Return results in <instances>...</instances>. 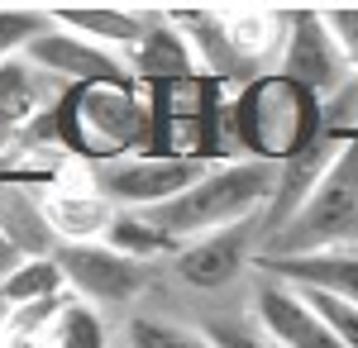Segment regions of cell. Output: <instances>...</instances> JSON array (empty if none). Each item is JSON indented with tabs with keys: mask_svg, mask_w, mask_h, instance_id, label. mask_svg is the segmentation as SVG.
Segmentation results:
<instances>
[{
	"mask_svg": "<svg viewBox=\"0 0 358 348\" xmlns=\"http://www.w3.org/2000/svg\"><path fill=\"white\" fill-rule=\"evenodd\" d=\"M24 57L38 67V72H48L53 81L62 86H96V81H134V67H129V57L110 53V48H101V43H91L82 34H72V29H48V34H38L34 43L24 48Z\"/></svg>",
	"mask_w": 358,
	"mask_h": 348,
	"instance_id": "cell-9",
	"label": "cell"
},
{
	"mask_svg": "<svg viewBox=\"0 0 358 348\" xmlns=\"http://www.w3.org/2000/svg\"><path fill=\"white\" fill-rule=\"evenodd\" d=\"M354 224H358V143L334 162V172L320 182V191L306 201L301 210L292 215V224L258 243L253 263H277V258H306V253L344 248Z\"/></svg>",
	"mask_w": 358,
	"mask_h": 348,
	"instance_id": "cell-5",
	"label": "cell"
},
{
	"mask_svg": "<svg viewBox=\"0 0 358 348\" xmlns=\"http://www.w3.org/2000/svg\"><path fill=\"white\" fill-rule=\"evenodd\" d=\"M325 24L334 29V38H339V48H344V57H349V67L358 77V5H330Z\"/></svg>",
	"mask_w": 358,
	"mask_h": 348,
	"instance_id": "cell-27",
	"label": "cell"
},
{
	"mask_svg": "<svg viewBox=\"0 0 358 348\" xmlns=\"http://www.w3.org/2000/svg\"><path fill=\"white\" fill-rule=\"evenodd\" d=\"M53 258L72 296H82L86 305H129L148 282V263L115 253L110 243H57Z\"/></svg>",
	"mask_w": 358,
	"mask_h": 348,
	"instance_id": "cell-8",
	"label": "cell"
},
{
	"mask_svg": "<svg viewBox=\"0 0 358 348\" xmlns=\"http://www.w3.org/2000/svg\"><path fill=\"white\" fill-rule=\"evenodd\" d=\"M177 29L187 34V43H192L196 53V72L210 81H234V86H248V81L258 77L253 67H248L244 57L234 53V43H229V34H224V20L220 10H167Z\"/></svg>",
	"mask_w": 358,
	"mask_h": 348,
	"instance_id": "cell-16",
	"label": "cell"
},
{
	"mask_svg": "<svg viewBox=\"0 0 358 348\" xmlns=\"http://www.w3.org/2000/svg\"><path fill=\"white\" fill-rule=\"evenodd\" d=\"M277 72L287 81H296V86H306L320 101H334L354 81L349 57L339 48L334 29L325 24V10H292V34H287V48H282Z\"/></svg>",
	"mask_w": 358,
	"mask_h": 348,
	"instance_id": "cell-7",
	"label": "cell"
},
{
	"mask_svg": "<svg viewBox=\"0 0 358 348\" xmlns=\"http://www.w3.org/2000/svg\"><path fill=\"white\" fill-rule=\"evenodd\" d=\"M67 291H72V287H67V277L57 268V258H24L20 268L0 282V300H5L10 310L38 305V300H53V296H67Z\"/></svg>",
	"mask_w": 358,
	"mask_h": 348,
	"instance_id": "cell-22",
	"label": "cell"
},
{
	"mask_svg": "<svg viewBox=\"0 0 358 348\" xmlns=\"http://www.w3.org/2000/svg\"><path fill=\"white\" fill-rule=\"evenodd\" d=\"M263 277H277L296 291H325L344 305H358V243L325 248V253H306V258H277L258 263Z\"/></svg>",
	"mask_w": 358,
	"mask_h": 348,
	"instance_id": "cell-13",
	"label": "cell"
},
{
	"mask_svg": "<svg viewBox=\"0 0 358 348\" xmlns=\"http://www.w3.org/2000/svg\"><path fill=\"white\" fill-rule=\"evenodd\" d=\"M253 320L277 348H344L334 339V329L320 320V310L296 287H287L277 277H258V287H253Z\"/></svg>",
	"mask_w": 358,
	"mask_h": 348,
	"instance_id": "cell-10",
	"label": "cell"
},
{
	"mask_svg": "<svg viewBox=\"0 0 358 348\" xmlns=\"http://www.w3.org/2000/svg\"><path fill=\"white\" fill-rule=\"evenodd\" d=\"M129 67H134L138 86H163V81L196 77V53H192L187 34L177 29V20L167 10H153L143 43L129 53Z\"/></svg>",
	"mask_w": 358,
	"mask_h": 348,
	"instance_id": "cell-18",
	"label": "cell"
},
{
	"mask_svg": "<svg viewBox=\"0 0 358 348\" xmlns=\"http://www.w3.org/2000/svg\"><path fill=\"white\" fill-rule=\"evenodd\" d=\"M20 263H24V253H20V248H15L10 239H0V282H5L10 272L20 268Z\"/></svg>",
	"mask_w": 358,
	"mask_h": 348,
	"instance_id": "cell-28",
	"label": "cell"
},
{
	"mask_svg": "<svg viewBox=\"0 0 358 348\" xmlns=\"http://www.w3.org/2000/svg\"><path fill=\"white\" fill-rule=\"evenodd\" d=\"M48 15L57 29H72L110 53H120V48L134 53L148 34V20H153V10H124V5H53Z\"/></svg>",
	"mask_w": 358,
	"mask_h": 348,
	"instance_id": "cell-17",
	"label": "cell"
},
{
	"mask_svg": "<svg viewBox=\"0 0 358 348\" xmlns=\"http://www.w3.org/2000/svg\"><path fill=\"white\" fill-rule=\"evenodd\" d=\"M0 191H5V177H0Z\"/></svg>",
	"mask_w": 358,
	"mask_h": 348,
	"instance_id": "cell-30",
	"label": "cell"
},
{
	"mask_svg": "<svg viewBox=\"0 0 358 348\" xmlns=\"http://www.w3.org/2000/svg\"><path fill=\"white\" fill-rule=\"evenodd\" d=\"M215 162H187V158H163V153H138V158H120L106 167H91V187L110 201L115 210H163L177 196L210 172Z\"/></svg>",
	"mask_w": 358,
	"mask_h": 348,
	"instance_id": "cell-6",
	"label": "cell"
},
{
	"mask_svg": "<svg viewBox=\"0 0 358 348\" xmlns=\"http://www.w3.org/2000/svg\"><path fill=\"white\" fill-rule=\"evenodd\" d=\"M277 196V167L253 158H229L215 162L187 196H177L172 205L153 210V219L163 224L177 243L206 239L215 229H234L248 219H263Z\"/></svg>",
	"mask_w": 358,
	"mask_h": 348,
	"instance_id": "cell-3",
	"label": "cell"
},
{
	"mask_svg": "<svg viewBox=\"0 0 358 348\" xmlns=\"http://www.w3.org/2000/svg\"><path fill=\"white\" fill-rule=\"evenodd\" d=\"M153 101V153L187 162H229V101L220 96V81L182 77L148 86Z\"/></svg>",
	"mask_w": 358,
	"mask_h": 348,
	"instance_id": "cell-4",
	"label": "cell"
},
{
	"mask_svg": "<svg viewBox=\"0 0 358 348\" xmlns=\"http://www.w3.org/2000/svg\"><path fill=\"white\" fill-rule=\"evenodd\" d=\"M101 243H110L115 253H124V258H134V263L177 258V253L187 248V243H177L153 215H143V210H115V219H110V229H106Z\"/></svg>",
	"mask_w": 358,
	"mask_h": 348,
	"instance_id": "cell-21",
	"label": "cell"
},
{
	"mask_svg": "<svg viewBox=\"0 0 358 348\" xmlns=\"http://www.w3.org/2000/svg\"><path fill=\"white\" fill-rule=\"evenodd\" d=\"M354 143H358L354 134L325 129L320 143H310L306 153H296L292 162H282V167H277V196H273V205H268V215H263V239H273L277 229H287V224H292V215H296L306 201L320 191V182L330 177L334 162L344 158Z\"/></svg>",
	"mask_w": 358,
	"mask_h": 348,
	"instance_id": "cell-12",
	"label": "cell"
},
{
	"mask_svg": "<svg viewBox=\"0 0 358 348\" xmlns=\"http://www.w3.org/2000/svg\"><path fill=\"white\" fill-rule=\"evenodd\" d=\"M43 215L62 243H101L115 219V205L96 187H62L43 201Z\"/></svg>",
	"mask_w": 358,
	"mask_h": 348,
	"instance_id": "cell-19",
	"label": "cell"
},
{
	"mask_svg": "<svg viewBox=\"0 0 358 348\" xmlns=\"http://www.w3.org/2000/svg\"><path fill=\"white\" fill-rule=\"evenodd\" d=\"M48 348H110V329L101 320L96 305H86L82 296H72L57 315L53 334H48Z\"/></svg>",
	"mask_w": 358,
	"mask_h": 348,
	"instance_id": "cell-23",
	"label": "cell"
},
{
	"mask_svg": "<svg viewBox=\"0 0 358 348\" xmlns=\"http://www.w3.org/2000/svg\"><path fill=\"white\" fill-rule=\"evenodd\" d=\"M0 239H10L24 258H53V224L43 215V201H34L24 187H10L0 191Z\"/></svg>",
	"mask_w": 358,
	"mask_h": 348,
	"instance_id": "cell-20",
	"label": "cell"
},
{
	"mask_svg": "<svg viewBox=\"0 0 358 348\" xmlns=\"http://www.w3.org/2000/svg\"><path fill=\"white\" fill-rule=\"evenodd\" d=\"M62 91L67 86L53 81L48 72H38L24 53L0 62V143H10L15 134H29V124L48 106H57Z\"/></svg>",
	"mask_w": 358,
	"mask_h": 348,
	"instance_id": "cell-14",
	"label": "cell"
},
{
	"mask_svg": "<svg viewBox=\"0 0 358 348\" xmlns=\"http://www.w3.org/2000/svg\"><path fill=\"white\" fill-rule=\"evenodd\" d=\"M34 148H62L91 167L120 158L153 153V101L138 81H96V86H67L34 124Z\"/></svg>",
	"mask_w": 358,
	"mask_h": 348,
	"instance_id": "cell-1",
	"label": "cell"
},
{
	"mask_svg": "<svg viewBox=\"0 0 358 348\" xmlns=\"http://www.w3.org/2000/svg\"><path fill=\"white\" fill-rule=\"evenodd\" d=\"M53 29V15L48 10H29V5H0V62H10V57H20L38 38V34H48Z\"/></svg>",
	"mask_w": 358,
	"mask_h": 348,
	"instance_id": "cell-25",
	"label": "cell"
},
{
	"mask_svg": "<svg viewBox=\"0 0 358 348\" xmlns=\"http://www.w3.org/2000/svg\"><path fill=\"white\" fill-rule=\"evenodd\" d=\"M129 348H215L192 324L163 320V315H134L129 320Z\"/></svg>",
	"mask_w": 358,
	"mask_h": 348,
	"instance_id": "cell-24",
	"label": "cell"
},
{
	"mask_svg": "<svg viewBox=\"0 0 358 348\" xmlns=\"http://www.w3.org/2000/svg\"><path fill=\"white\" fill-rule=\"evenodd\" d=\"M5 315H10V305H5V300H0V329H5Z\"/></svg>",
	"mask_w": 358,
	"mask_h": 348,
	"instance_id": "cell-29",
	"label": "cell"
},
{
	"mask_svg": "<svg viewBox=\"0 0 358 348\" xmlns=\"http://www.w3.org/2000/svg\"><path fill=\"white\" fill-rule=\"evenodd\" d=\"M258 243H263V219H248L234 229H215L206 239H192L177 253V277L196 287V291H220L229 287L248 258H258Z\"/></svg>",
	"mask_w": 358,
	"mask_h": 348,
	"instance_id": "cell-11",
	"label": "cell"
},
{
	"mask_svg": "<svg viewBox=\"0 0 358 348\" xmlns=\"http://www.w3.org/2000/svg\"><path fill=\"white\" fill-rule=\"evenodd\" d=\"M201 334L210 339L215 348H277L258 320H239V315H220V320H206L201 324Z\"/></svg>",
	"mask_w": 358,
	"mask_h": 348,
	"instance_id": "cell-26",
	"label": "cell"
},
{
	"mask_svg": "<svg viewBox=\"0 0 358 348\" xmlns=\"http://www.w3.org/2000/svg\"><path fill=\"white\" fill-rule=\"evenodd\" d=\"M220 20H224V34H229L234 53L244 57L258 77L263 72H277L282 48H287V34H292V10H273V5H224Z\"/></svg>",
	"mask_w": 358,
	"mask_h": 348,
	"instance_id": "cell-15",
	"label": "cell"
},
{
	"mask_svg": "<svg viewBox=\"0 0 358 348\" xmlns=\"http://www.w3.org/2000/svg\"><path fill=\"white\" fill-rule=\"evenodd\" d=\"M325 101L310 96L306 86L287 81L282 72H263L229 101V138L253 162H292L310 143L325 138Z\"/></svg>",
	"mask_w": 358,
	"mask_h": 348,
	"instance_id": "cell-2",
	"label": "cell"
}]
</instances>
